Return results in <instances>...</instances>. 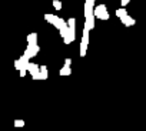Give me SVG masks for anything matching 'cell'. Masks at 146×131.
<instances>
[{
	"mask_svg": "<svg viewBox=\"0 0 146 131\" xmlns=\"http://www.w3.org/2000/svg\"><path fill=\"white\" fill-rule=\"evenodd\" d=\"M64 66H72V58H64Z\"/></svg>",
	"mask_w": 146,
	"mask_h": 131,
	"instance_id": "44dd1931",
	"label": "cell"
},
{
	"mask_svg": "<svg viewBox=\"0 0 146 131\" xmlns=\"http://www.w3.org/2000/svg\"><path fill=\"white\" fill-rule=\"evenodd\" d=\"M53 7L54 10H62V2H59V0H53Z\"/></svg>",
	"mask_w": 146,
	"mask_h": 131,
	"instance_id": "e0dca14e",
	"label": "cell"
},
{
	"mask_svg": "<svg viewBox=\"0 0 146 131\" xmlns=\"http://www.w3.org/2000/svg\"><path fill=\"white\" fill-rule=\"evenodd\" d=\"M56 17H57V16H56V14H52V13H46V14H44V20H46L47 23H50V24H53V22L56 20Z\"/></svg>",
	"mask_w": 146,
	"mask_h": 131,
	"instance_id": "8fae6325",
	"label": "cell"
},
{
	"mask_svg": "<svg viewBox=\"0 0 146 131\" xmlns=\"http://www.w3.org/2000/svg\"><path fill=\"white\" fill-rule=\"evenodd\" d=\"M120 22H122V24L126 26V27H130V26H135V24H136V20H135L132 16H129V14L122 16V17H120Z\"/></svg>",
	"mask_w": 146,
	"mask_h": 131,
	"instance_id": "7a4b0ae2",
	"label": "cell"
},
{
	"mask_svg": "<svg viewBox=\"0 0 146 131\" xmlns=\"http://www.w3.org/2000/svg\"><path fill=\"white\" fill-rule=\"evenodd\" d=\"M120 3H122V7H125V6H127L130 3V0H120Z\"/></svg>",
	"mask_w": 146,
	"mask_h": 131,
	"instance_id": "ffe728a7",
	"label": "cell"
},
{
	"mask_svg": "<svg viewBox=\"0 0 146 131\" xmlns=\"http://www.w3.org/2000/svg\"><path fill=\"white\" fill-rule=\"evenodd\" d=\"M66 24H67V27H76V19H75V17L67 19V20H66Z\"/></svg>",
	"mask_w": 146,
	"mask_h": 131,
	"instance_id": "4fadbf2b",
	"label": "cell"
},
{
	"mask_svg": "<svg viewBox=\"0 0 146 131\" xmlns=\"http://www.w3.org/2000/svg\"><path fill=\"white\" fill-rule=\"evenodd\" d=\"M39 51H40L39 44H27V47L25 50V56L27 58H33V57H36L39 54Z\"/></svg>",
	"mask_w": 146,
	"mask_h": 131,
	"instance_id": "6da1fadb",
	"label": "cell"
},
{
	"mask_svg": "<svg viewBox=\"0 0 146 131\" xmlns=\"http://www.w3.org/2000/svg\"><path fill=\"white\" fill-rule=\"evenodd\" d=\"M86 20H85V27L90 31L92 29H95V20H96V17L93 16V14H89V16H86L85 17Z\"/></svg>",
	"mask_w": 146,
	"mask_h": 131,
	"instance_id": "3957f363",
	"label": "cell"
},
{
	"mask_svg": "<svg viewBox=\"0 0 146 131\" xmlns=\"http://www.w3.org/2000/svg\"><path fill=\"white\" fill-rule=\"evenodd\" d=\"M15 69H16L17 71L22 69V66H20V61H19V58H17V60H15Z\"/></svg>",
	"mask_w": 146,
	"mask_h": 131,
	"instance_id": "ac0fdd59",
	"label": "cell"
},
{
	"mask_svg": "<svg viewBox=\"0 0 146 131\" xmlns=\"http://www.w3.org/2000/svg\"><path fill=\"white\" fill-rule=\"evenodd\" d=\"M39 73H40V80H47L49 79V70L47 66H39Z\"/></svg>",
	"mask_w": 146,
	"mask_h": 131,
	"instance_id": "277c9868",
	"label": "cell"
},
{
	"mask_svg": "<svg viewBox=\"0 0 146 131\" xmlns=\"http://www.w3.org/2000/svg\"><path fill=\"white\" fill-rule=\"evenodd\" d=\"M15 127H16V128H23V127H25V121H23V120H19V118L15 120Z\"/></svg>",
	"mask_w": 146,
	"mask_h": 131,
	"instance_id": "2e32d148",
	"label": "cell"
},
{
	"mask_svg": "<svg viewBox=\"0 0 146 131\" xmlns=\"http://www.w3.org/2000/svg\"><path fill=\"white\" fill-rule=\"evenodd\" d=\"M19 73H20V77H25V76L27 74V70H26V69H20Z\"/></svg>",
	"mask_w": 146,
	"mask_h": 131,
	"instance_id": "d6986e66",
	"label": "cell"
},
{
	"mask_svg": "<svg viewBox=\"0 0 146 131\" xmlns=\"http://www.w3.org/2000/svg\"><path fill=\"white\" fill-rule=\"evenodd\" d=\"M59 74H60V76H70V74H72L70 66H63V67L59 70Z\"/></svg>",
	"mask_w": 146,
	"mask_h": 131,
	"instance_id": "ba28073f",
	"label": "cell"
},
{
	"mask_svg": "<svg viewBox=\"0 0 146 131\" xmlns=\"http://www.w3.org/2000/svg\"><path fill=\"white\" fill-rule=\"evenodd\" d=\"M109 17H110V14H109V12H108V10H106V12H102V13L98 16V19H99V20H103V22L109 20Z\"/></svg>",
	"mask_w": 146,
	"mask_h": 131,
	"instance_id": "7c38bea8",
	"label": "cell"
},
{
	"mask_svg": "<svg viewBox=\"0 0 146 131\" xmlns=\"http://www.w3.org/2000/svg\"><path fill=\"white\" fill-rule=\"evenodd\" d=\"M27 73H30L32 76H33V74H37V73H39V64L30 61L29 66H27Z\"/></svg>",
	"mask_w": 146,
	"mask_h": 131,
	"instance_id": "8992f818",
	"label": "cell"
},
{
	"mask_svg": "<svg viewBox=\"0 0 146 131\" xmlns=\"http://www.w3.org/2000/svg\"><path fill=\"white\" fill-rule=\"evenodd\" d=\"M125 14H127V12H126V9H125V7H120V9H117V10H116V16H117L119 19H120L122 16H125Z\"/></svg>",
	"mask_w": 146,
	"mask_h": 131,
	"instance_id": "9a60e30c",
	"label": "cell"
},
{
	"mask_svg": "<svg viewBox=\"0 0 146 131\" xmlns=\"http://www.w3.org/2000/svg\"><path fill=\"white\" fill-rule=\"evenodd\" d=\"M59 33H60V37H62V39L66 37V36H67V24H64L63 27H60V29H59Z\"/></svg>",
	"mask_w": 146,
	"mask_h": 131,
	"instance_id": "5bb4252c",
	"label": "cell"
},
{
	"mask_svg": "<svg viewBox=\"0 0 146 131\" xmlns=\"http://www.w3.org/2000/svg\"><path fill=\"white\" fill-rule=\"evenodd\" d=\"M32 79H33V80H36V81H37V80H40V73H37V74H33V76H32Z\"/></svg>",
	"mask_w": 146,
	"mask_h": 131,
	"instance_id": "7402d4cb",
	"label": "cell"
},
{
	"mask_svg": "<svg viewBox=\"0 0 146 131\" xmlns=\"http://www.w3.org/2000/svg\"><path fill=\"white\" fill-rule=\"evenodd\" d=\"M64 24H66V20H64V19H62V17H56V20L53 22V26H54L57 30H59L60 27H63Z\"/></svg>",
	"mask_w": 146,
	"mask_h": 131,
	"instance_id": "9c48e42d",
	"label": "cell"
},
{
	"mask_svg": "<svg viewBox=\"0 0 146 131\" xmlns=\"http://www.w3.org/2000/svg\"><path fill=\"white\" fill-rule=\"evenodd\" d=\"M26 40H27V44H37V33H30V34H27Z\"/></svg>",
	"mask_w": 146,
	"mask_h": 131,
	"instance_id": "52a82bcc",
	"label": "cell"
},
{
	"mask_svg": "<svg viewBox=\"0 0 146 131\" xmlns=\"http://www.w3.org/2000/svg\"><path fill=\"white\" fill-rule=\"evenodd\" d=\"M108 10V7H106V5H95V7H93V16L98 19V16L102 13V12H106Z\"/></svg>",
	"mask_w": 146,
	"mask_h": 131,
	"instance_id": "5b68a950",
	"label": "cell"
},
{
	"mask_svg": "<svg viewBox=\"0 0 146 131\" xmlns=\"http://www.w3.org/2000/svg\"><path fill=\"white\" fill-rule=\"evenodd\" d=\"M19 61H20V66H22V69H26L27 70V66H29V63H30V58H27L25 54L19 58Z\"/></svg>",
	"mask_w": 146,
	"mask_h": 131,
	"instance_id": "30bf717a",
	"label": "cell"
}]
</instances>
